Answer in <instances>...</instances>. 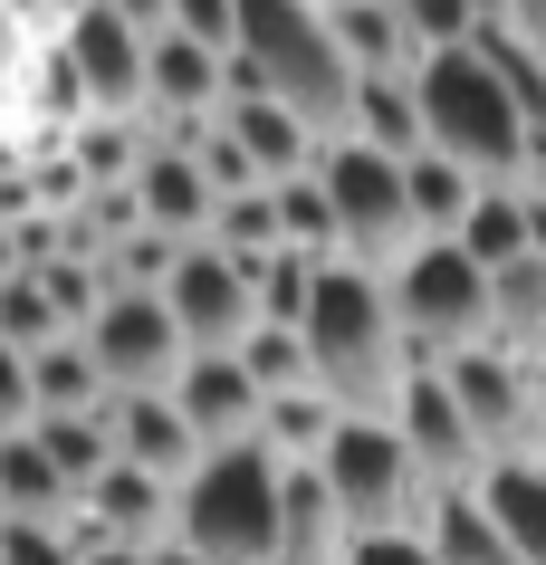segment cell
Here are the masks:
<instances>
[{"label": "cell", "mask_w": 546, "mask_h": 565, "mask_svg": "<svg viewBox=\"0 0 546 565\" xmlns=\"http://www.w3.org/2000/svg\"><path fill=\"white\" fill-rule=\"evenodd\" d=\"M278 106L307 145H345L355 67L335 49L317 0H231V49H221V106Z\"/></svg>", "instance_id": "6da1fadb"}, {"label": "cell", "mask_w": 546, "mask_h": 565, "mask_svg": "<svg viewBox=\"0 0 546 565\" xmlns=\"http://www.w3.org/2000/svg\"><path fill=\"white\" fill-rule=\"evenodd\" d=\"M298 355H307V393L326 403L335 422H394L403 384L422 374L413 345H403L394 307L374 278L355 268H317V288H307V317H298Z\"/></svg>", "instance_id": "7a4b0ae2"}, {"label": "cell", "mask_w": 546, "mask_h": 565, "mask_svg": "<svg viewBox=\"0 0 546 565\" xmlns=\"http://www.w3.org/2000/svg\"><path fill=\"white\" fill-rule=\"evenodd\" d=\"M413 116H422V153L470 173L480 192H517V163H527V135L537 125L517 116V96L499 87V67L480 58V39L460 49H431L413 67Z\"/></svg>", "instance_id": "3957f363"}, {"label": "cell", "mask_w": 546, "mask_h": 565, "mask_svg": "<svg viewBox=\"0 0 546 565\" xmlns=\"http://www.w3.org/2000/svg\"><path fill=\"white\" fill-rule=\"evenodd\" d=\"M278 489H288V470L259 441L202 450L192 479L173 489V556H192V565H269Z\"/></svg>", "instance_id": "277c9868"}, {"label": "cell", "mask_w": 546, "mask_h": 565, "mask_svg": "<svg viewBox=\"0 0 546 565\" xmlns=\"http://www.w3.org/2000/svg\"><path fill=\"white\" fill-rule=\"evenodd\" d=\"M307 182H317V202H326V259L335 268H355V278L384 288V278L422 249L413 202H403V163H384V153H364V145H317Z\"/></svg>", "instance_id": "5b68a950"}, {"label": "cell", "mask_w": 546, "mask_h": 565, "mask_svg": "<svg viewBox=\"0 0 546 565\" xmlns=\"http://www.w3.org/2000/svg\"><path fill=\"white\" fill-rule=\"evenodd\" d=\"M384 307H394L413 364L489 355V268H470L451 239H422V249L384 278Z\"/></svg>", "instance_id": "8992f818"}, {"label": "cell", "mask_w": 546, "mask_h": 565, "mask_svg": "<svg viewBox=\"0 0 546 565\" xmlns=\"http://www.w3.org/2000/svg\"><path fill=\"white\" fill-rule=\"evenodd\" d=\"M317 489H326V508L345 518L355 546L364 536H422L431 518V489L413 479V460L384 422H335V441L317 450Z\"/></svg>", "instance_id": "52a82bcc"}, {"label": "cell", "mask_w": 546, "mask_h": 565, "mask_svg": "<svg viewBox=\"0 0 546 565\" xmlns=\"http://www.w3.org/2000/svg\"><path fill=\"white\" fill-rule=\"evenodd\" d=\"M431 374L460 403L489 479L499 470H546V374H517L508 355H460V364H431Z\"/></svg>", "instance_id": "ba28073f"}, {"label": "cell", "mask_w": 546, "mask_h": 565, "mask_svg": "<svg viewBox=\"0 0 546 565\" xmlns=\"http://www.w3.org/2000/svg\"><path fill=\"white\" fill-rule=\"evenodd\" d=\"M163 317H173L182 355H240L249 335H259V298H249V268L221 259L212 239L202 249H173V268H163Z\"/></svg>", "instance_id": "9c48e42d"}, {"label": "cell", "mask_w": 546, "mask_h": 565, "mask_svg": "<svg viewBox=\"0 0 546 565\" xmlns=\"http://www.w3.org/2000/svg\"><path fill=\"white\" fill-rule=\"evenodd\" d=\"M77 345H87L106 403H163V393L182 384V364H192L182 335H173V317H163V298H106Z\"/></svg>", "instance_id": "30bf717a"}, {"label": "cell", "mask_w": 546, "mask_h": 565, "mask_svg": "<svg viewBox=\"0 0 546 565\" xmlns=\"http://www.w3.org/2000/svg\"><path fill=\"white\" fill-rule=\"evenodd\" d=\"M58 96L87 106V116L135 125L144 116V30H125L106 10H67L58 30Z\"/></svg>", "instance_id": "8fae6325"}, {"label": "cell", "mask_w": 546, "mask_h": 565, "mask_svg": "<svg viewBox=\"0 0 546 565\" xmlns=\"http://www.w3.org/2000/svg\"><path fill=\"white\" fill-rule=\"evenodd\" d=\"M403 441V460H413V479L431 489V508L441 499H480L489 489V460H480V441H470V422H460V403L441 393V374H413L403 384V403H394V422H384Z\"/></svg>", "instance_id": "7c38bea8"}, {"label": "cell", "mask_w": 546, "mask_h": 565, "mask_svg": "<svg viewBox=\"0 0 546 565\" xmlns=\"http://www.w3.org/2000/svg\"><path fill=\"white\" fill-rule=\"evenodd\" d=\"M77 546H116V556H163L173 546V489H153L135 470H106L77 499Z\"/></svg>", "instance_id": "4fadbf2b"}, {"label": "cell", "mask_w": 546, "mask_h": 565, "mask_svg": "<svg viewBox=\"0 0 546 565\" xmlns=\"http://www.w3.org/2000/svg\"><path fill=\"white\" fill-rule=\"evenodd\" d=\"M144 116L153 125H212L221 116V49L153 30L144 39Z\"/></svg>", "instance_id": "5bb4252c"}, {"label": "cell", "mask_w": 546, "mask_h": 565, "mask_svg": "<svg viewBox=\"0 0 546 565\" xmlns=\"http://www.w3.org/2000/svg\"><path fill=\"white\" fill-rule=\"evenodd\" d=\"M173 413H182V431H192L202 450H231V441L259 431V393L240 384V364H231V355H192V364H182V384H173Z\"/></svg>", "instance_id": "9a60e30c"}, {"label": "cell", "mask_w": 546, "mask_h": 565, "mask_svg": "<svg viewBox=\"0 0 546 565\" xmlns=\"http://www.w3.org/2000/svg\"><path fill=\"white\" fill-rule=\"evenodd\" d=\"M106 441H116V470L153 479V489H182L192 460H202V441H192L182 413H173V393H163V403H116V413H106Z\"/></svg>", "instance_id": "2e32d148"}, {"label": "cell", "mask_w": 546, "mask_h": 565, "mask_svg": "<svg viewBox=\"0 0 546 565\" xmlns=\"http://www.w3.org/2000/svg\"><path fill=\"white\" fill-rule=\"evenodd\" d=\"M489 355H508L517 374H546V259L489 268Z\"/></svg>", "instance_id": "e0dca14e"}, {"label": "cell", "mask_w": 546, "mask_h": 565, "mask_svg": "<svg viewBox=\"0 0 546 565\" xmlns=\"http://www.w3.org/2000/svg\"><path fill=\"white\" fill-rule=\"evenodd\" d=\"M345 556H355V536H345V518L326 508L317 470H288V489H278V546H269V565H345Z\"/></svg>", "instance_id": "ac0fdd59"}, {"label": "cell", "mask_w": 546, "mask_h": 565, "mask_svg": "<svg viewBox=\"0 0 546 565\" xmlns=\"http://www.w3.org/2000/svg\"><path fill=\"white\" fill-rule=\"evenodd\" d=\"M345 145L384 153V163H413V153H422L413 77H355V106H345Z\"/></svg>", "instance_id": "d6986e66"}, {"label": "cell", "mask_w": 546, "mask_h": 565, "mask_svg": "<svg viewBox=\"0 0 546 565\" xmlns=\"http://www.w3.org/2000/svg\"><path fill=\"white\" fill-rule=\"evenodd\" d=\"M221 135L240 145V163H249L259 182H298L307 163H317V145H307L298 125L278 116V106H249V96H231V106H221Z\"/></svg>", "instance_id": "ffe728a7"}, {"label": "cell", "mask_w": 546, "mask_h": 565, "mask_svg": "<svg viewBox=\"0 0 546 565\" xmlns=\"http://www.w3.org/2000/svg\"><path fill=\"white\" fill-rule=\"evenodd\" d=\"M116 413V403H106ZM106 413H67V422H30V441H39V460L58 470V489L67 499H87L96 479L116 470V441H106Z\"/></svg>", "instance_id": "44dd1931"}, {"label": "cell", "mask_w": 546, "mask_h": 565, "mask_svg": "<svg viewBox=\"0 0 546 565\" xmlns=\"http://www.w3.org/2000/svg\"><path fill=\"white\" fill-rule=\"evenodd\" d=\"M67 413H106V384H96L77 335H58V345L30 355V422H67Z\"/></svg>", "instance_id": "7402d4cb"}, {"label": "cell", "mask_w": 546, "mask_h": 565, "mask_svg": "<svg viewBox=\"0 0 546 565\" xmlns=\"http://www.w3.org/2000/svg\"><path fill=\"white\" fill-rule=\"evenodd\" d=\"M326 30H335V49H345V67H355V77H413V67H422V49L384 20L374 0H335Z\"/></svg>", "instance_id": "603a6c76"}, {"label": "cell", "mask_w": 546, "mask_h": 565, "mask_svg": "<svg viewBox=\"0 0 546 565\" xmlns=\"http://www.w3.org/2000/svg\"><path fill=\"white\" fill-rule=\"evenodd\" d=\"M0 518H49V527L77 518V499L58 489V470L39 460L30 431H0Z\"/></svg>", "instance_id": "cb8c5ba5"}, {"label": "cell", "mask_w": 546, "mask_h": 565, "mask_svg": "<svg viewBox=\"0 0 546 565\" xmlns=\"http://www.w3.org/2000/svg\"><path fill=\"white\" fill-rule=\"evenodd\" d=\"M422 546H431V565H517V546L499 536L489 499H441L422 518Z\"/></svg>", "instance_id": "d4e9b609"}, {"label": "cell", "mask_w": 546, "mask_h": 565, "mask_svg": "<svg viewBox=\"0 0 546 565\" xmlns=\"http://www.w3.org/2000/svg\"><path fill=\"white\" fill-rule=\"evenodd\" d=\"M249 441L269 450L278 470H317V450L335 441V413L317 393H288V403H259V431H249Z\"/></svg>", "instance_id": "484cf974"}, {"label": "cell", "mask_w": 546, "mask_h": 565, "mask_svg": "<svg viewBox=\"0 0 546 565\" xmlns=\"http://www.w3.org/2000/svg\"><path fill=\"white\" fill-rule=\"evenodd\" d=\"M451 249H460L470 268L527 259V192H480V202H470V221L451 231Z\"/></svg>", "instance_id": "4316f807"}, {"label": "cell", "mask_w": 546, "mask_h": 565, "mask_svg": "<svg viewBox=\"0 0 546 565\" xmlns=\"http://www.w3.org/2000/svg\"><path fill=\"white\" fill-rule=\"evenodd\" d=\"M403 202H413V231L422 239H451L460 221H470V202H480V182L451 173V163H431V153H413V163H403Z\"/></svg>", "instance_id": "83f0119b"}, {"label": "cell", "mask_w": 546, "mask_h": 565, "mask_svg": "<svg viewBox=\"0 0 546 565\" xmlns=\"http://www.w3.org/2000/svg\"><path fill=\"white\" fill-rule=\"evenodd\" d=\"M480 499L499 518V536L517 546V565H546V470H499Z\"/></svg>", "instance_id": "f1b7e54d"}, {"label": "cell", "mask_w": 546, "mask_h": 565, "mask_svg": "<svg viewBox=\"0 0 546 565\" xmlns=\"http://www.w3.org/2000/svg\"><path fill=\"white\" fill-rule=\"evenodd\" d=\"M30 278H39V298H49V317H58V335H87V327H96V307H106V278H96L87 259H67V249H58V259H39Z\"/></svg>", "instance_id": "f546056e"}, {"label": "cell", "mask_w": 546, "mask_h": 565, "mask_svg": "<svg viewBox=\"0 0 546 565\" xmlns=\"http://www.w3.org/2000/svg\"><path fill=\"white\" fill-rule=\"evenodd\" d=\"M212 249H221V259H240V268L278 259V211H269V192H231V202L212 211Z\"/></svg>", "instance_id": "4dcf8cb0"}, {"label": "cell", "mask_w": 546, "mask_h": 565, "mask_svg": "<svg viewBox=\"0 0 546 565\" xmlns=\"http://www.w3.org/2000/svg\"><path fill=\"white\" fill-rule=\"evenodd\" d=\"M231 364H240V384L259 393V403H288V393H307V355H298V335H288V327H259Z\"/></svg>", "instance_id": "1f68e13d"}, {"label": "cell", "mask_w": 546, "mask_h": 565, "mask_svg": "<svg viewBox=\"0 0 546 565\" xmlns=\"http://www.w3.org/2000/svg\"><path fill=\"white\" fill-rule=\"evenodd\" d=\"M374 10H384L422 58H431V49H460V39L480 30V10H470V0H374Z\"/></svg>", "instance_id": "d6a6232c"}, {"label": "cell", "mask_w": 546, "mask_h": 565, "mask_svg": "<svg viewBox=\"0 0 546 565\" xmlns=\"http://www.w3.org/2000/svg\"><path fill=\"white\" fill-rule=\"evenodd\" d=\"M0 345H10V355H39V345H58V317H49V298H39L30 268H10V278H0Z\"/></svg>", "instance_id": "836d02e7"}, {"label": "cell", "mask_w": 546, "mask_h": 565, "mask_svg": "<svg viewBox=\"0 0 546 565\" xmlns=\"http://www.w3.org/2000/svg\"><path fill=\"white\" fill-rule=\"evenodd\" d=\"M0 565H77V518L49 527V518H0Z\"/></svg>", "instance_id": "e575fe53"}, {"label": "cell", "mask_w": 546, "mask_h": 565, "mask_svg": "<svg viewBox=\"0 0 546 565\" xmlns=\"http://www.w3.org/2000/svg\"><path fill=\"white\" fill-rule=\"evenodd\" d=\"M499 30H508V49L546 77V0H499Z\"/></svg>", "instance_id": "d590c367"}, {"label": "cell", "mask_w": 546, "mask_h": 565, "mask_svg": "<svg viewBox=\"0 0 546 565\" xmlns=\"http://www.w3.org/2000/svg\"><path fill=\"white\" fill-rule=\"evenodd\" d=\"M0 431H30V355L0 345Z\"/></svg>", "instance_id": "8d00e7d4"}, {"label": "cell", "mask_w": 546, "mask_h": 565, "mask_svg": "<svg viewBox=\"0 0 546 565\" xmlns=\"http://www.w3.org/2000/svg\"><path fill=\"white\" fill-rule=\"evenodd\" d=\"M345 565H431V546H422V536H364Z\"/></svg>", "instance_id": "74e56055"}, {"label": "cell", "mask_w": 546, "mask_h": 565, "mask_svg": "<svg viewBox=\"0 0 546 565\" xmlns=\"http://www.w3.org/2000/svg\"><path fill=\"white\" fill-rule=\"evenodd\" d=\"M87 10H106V20H125V30H163V0H87Z\"/></svg>", "instance_id": "f35d334b"}, {"label": "cell", "mask_w": 546, "mask_h": 565, "mask_svg": "<svg viewBox=\"0 0 546 565\" xmlns=\"http://www.w3.org/2000/svg\"><path fill=\"white\" fill-rule=\"evenodd\" d=\"M517 192L546 211V135H527V163H517Z\"/></svg>", "instance_id": "ab89813d"}, {"label": "cell", "mask_w": 546, "mask_h": 565, "mask_svg": "<svg viewBox=\"0 0 546 565\" xmlns=\"http://www.w3.org/2000/svg\"><path fill=\"white\" fill-rule=\"evenodd\" d=\"M77 565H153V556H116V546H77Z\"/></svg>", "instance_id": "60d3db41"}, {"label": "cell", "mask_w": 546, "mask_h": 565, "mask_svg": "<svg viewBox=\"0 0 546 565\" xmlns=\"http://www.w3.org/2000/svg\"><path fill=\"white\" fill-rule=\"evenodd\" d=\"M153 565H192V556H173V546H163V556H153Z\"/></svg>", "instance_id": "b9f144b4"}]
</instances>
